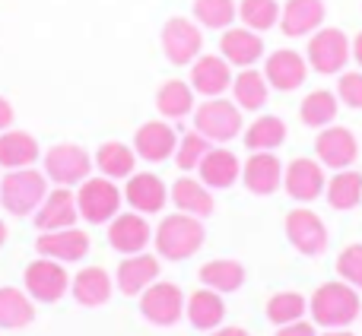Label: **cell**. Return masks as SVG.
Returning <instances> with one entry per match:
<instances>
[{
	"label": "cell",
	"mask_w": 362,
	"mask_h": 336,
	"mask_svg": "<svg viewBox=\"0 0 362 336\" xmlns=\"http://www.w3.org/2000/svg\"><path fill=\"white\" fill-rule=\"evenodd\" d=\"M80 219L76 210V193H70V187H57L42 200V206L35 210V229L38 232H54V229H70Z\"/></svg>",
	"instance_id": "21"
},
{
	"label": "cell",
	"mask_w": 362,
	"mask_h": 336,
	"mask_svg": "<svg viewBox=\"0 0 362 336\" xmlns=\"http://www.w3.org/2000/svg\"><path fill=\"white\" fill-rule=\"evenodd\" d=\"M134 165H137V152H134L131 146L118 143V140H112V143H102L99 152H95V168H99L105 178H112V181L131 178Z\"/></svg>",
	"instance_id": "37"
},
{
	"label": "cell",
	"mask_w": 362,
	"mask_h": 336,
	"mask_svg": "<svg viewBox=\"0 0 362 336\" xmlns=\"http://www.w3.org/2000/svg\"><path fill=\"white\" fill-rule=\"evenodd\" d=\"M337 273L353 289H362V244H350L337 257Z\"/></svg>",
	"instance_id": "42"
},
{
	"label": "cell",
	"mask_w": 362,
	"mask_h": 336,
	"mask_svg": "<svg viewBox=\"0 0 362 336\" xmlns=\"http://www.w3.org/2000/svg\"><path fill=\"white\" fill-rule=\"evenodd\" d=\"M308 311V301L305 295L299 292H276L270 295L267 301V320L274 327H286V324H296V320H302Z\"/></svg>",
	"instance_id": "38"
},
{
	"label": "cell",
	"mask_w": 362,
	"mask_h": 336,
	"mask_svg": "<svg viewBox=\"0 0 362 336\" xmlns=\"http://www.w3.org/2000/svg\"><path fill=\"white\" fill-rule=\"evenodd\" d=\"M305 51H308V57H305L308 67L325 76H334V73H344L346 61L353 57V42L340 29H318L308 38Z\"/></svg>",
	"instance_id": "6"
},
{
	"label": "cell",
	"mask_w": 362,
	"mask_h": 336,
	"mask_svg": "<svg viewBox=\"0 0 362 336\" xmlns=\"http://www.w3.org/2000/svg\"><path fill=\"white\" fill-rule=\"evenodd\" d=\"M353 57H356V64L362 67V32H359L356 38H353Z\"/></svg>",
	"instance_id": "47"
},
{
	"label": "cell",
	"mask_w": 362,
	"mask_h": 336,
	"mask_svg": "<svg viewBox=\"0 0 362 336\" xmlns=\"http://www.w3.org/2000/svg\"><path fill=\"white\" fill-rule=\"evenodd\" d=\"M159 280V260L153 254H127L124 260L118 263V273H115V282L124 295H144L153 282Z\"/></svg>",
	"instance_id": "22"
},
{
	"label": "cell",
	"mask_w": 362,
	"mask_h": 336,
	"mask_svg": "<svg viewBox=\"0 0 362 336\" xmlns=\"http://www.w3.org/2000/svg\"><path fill=\"white\" fill-rule=\"evenodd\" d=\"M308 311H312V320L318 327H327V330H344V327H350L353 320L359 318V311H362L359 292L344 280L325 282V286L315 289L312 301H308Z\"/></svg>",
	"instance_id": "1"
},
{
	"label": "cell",
	"mask_w": 362,
	"mask_h": 336,
	"mask_svg": "<svg viewBox=\"0 0 362 336\" xmlns=\"http://www.w3.org/2000/svg\"><path fill=\"white\" fill-rule=\"evenodd\" d=\"M156 108L163 118L169 121H181L187 114H194V89L191 83H181V80H169L159 86L156 92Z\"/></svg>",
	"instance_id": "35"
},
{
	"label": "cell",
	"mask_w": 362,
	"mask_h": 336,
	"mask_svg": "<svg viewBox=\"0 0 362 336\" xmlns=\"http://www.w3.org/2000/svg\"><path fill=\"white\" fill-rule=\"evenodd\" d=\"M325 336H353V333L350 330H327Z\"/></svg>",
	"instance_id": "49"
},
{
	"label": "cell",
	"mask_w": 362,
	"mask_h": 336,
	"mask_svg": "<svg viewBox=\"0 0 362 336\" xmlns=\"http://www.w3.org/2000/svg\"><path fill=\"white\" fill-rule=\"evenodd\" d=\"M210 150H213L210 140H206L204 133L191 131V133H185V137H181V143L175 150V162H178V168H185V172H197L200 159H204Z\"/></svg>",
	"instance_id": "41"
},
{
	"label": "cell",
	"mask_w": 362,
	"mask_h": 336,
	"mask_svg": "<svg viewBox=\"0 0 362 336\" xmlns=\"http://www.w3.org/2000/svg\"><path fill=\"white\" fill-rule=\"evenodd\" d=\"M232 86V64L223 54H200L191 64V89L204 99H216Z\"/></svg>",
	"instance_id": "16"
},
{
	"label": "cell",
	"mask_w": 362,
	"mask_h": 336,
	"mask_svg": "<svg viewBox=\"0 0 362 336\" xmlns=\"http://www.w3.org/2000/svg\"><path fill=\"white\" fill-rule=\"evenodd\" d=\"M210 336H248L245 327H216V330H210Z\"/></svg>",
	"instance_id": "46"
},
{
	"label": "cell",
	"mask_w": 362,
	"mask_h": 336,
	"mask_svg": "<svg viewBox=\"0 0 362 336\" xmlns=\"http://www.w3.org/2000/svg\"><path fill=\"white\" fill-rule=\"evenodd\" d=\"M124 200L131 203L134 212L153 216V212H159L165 203H169V187H165L163 178H156L153 172H140V174H131V178H127Z\"/></svg>",
	"instance_id": "19"
},
{
	"label": "cell",
	"mask_w": 362,
	"mask_h": 336,
	"mask_svg": "<svg viewBox=\"0 0 362 336\" xmlns=\"http://www.w3.org/2000/svg\"><path fill=\"white\" fill-rule=\"evenodd\" d=\"M325 0H286L280 13V29L289 38H302L308 32H318L325 23Z\"/></svg>",
	"instance_id": "24"
},
{
	"label": "cell",
	"mask_w": 362,
	"mask_h": 336,
	"mask_svg": "<svg viewBox=\"0 0 362 336\" xmlns=\"http://www.w3.org/2000/svg\"><path fill=\"white\" fill-rule=\"evenodd\" d=\"M121 197H124V193H121L118 184H115L112 178H105V174H102V178H86L80 184V193H76V210H80V216L86 219V222L105 225L121 212Z\"/></svg>",
	"instance_id": "5"
},
{
	"label": "cell",
	"mask_w": 362,
	"mask_h": 336,
	"mask_svg": "<svg viewBox=\"0 0 362 336\" xmlns=\"http://www.w3.org/2000/svg\"><path fill=\"white\" fill-rule=\"evenodd\" d=\"M283 187L293 200L299 203H312L325 193L327 187V174H325V165L318 159H293L286 168H283Z\"/></svg>",
	"instance_id": "12"
},
{
	"label": "cell",
	"mask_w": 362,
	"mask_h": 336,
	"mask_svg": "<svg viewBox=\"0 0 362 336\" xmlns=\"http://www.w3.org/2000/svg\"><path fill=\"white\" fill-rule=\"evenodd\" d=\"M206 241V229L197 216L187 212H172L156 229V251L165 260H187L194 257Z\"/></svg>",
	"instance_id": "3"
},
{
	"label": "cell",
	"mask_w": 362,
	"mask_h": 336,
	"mask_svg": "<svg viewBox=\"0 0 362 336\" xmlns=\"http://www.w3.org/2000/svg\"><path fill=\"white\" fill-rule=\"evenodd\" d=\"M325 193L334 210H340V212L356 210L362 203V174L353 172V168H344V172H337L334 178H327Z\"/></svg>",
	"instance_id": "34"
},
{
	"label": "cell",
	"mask_w": 362,
	"mask_h": 336,
	"mask_svg": "<svg viewBox=\"0 0 362 336\" xmlns=\"http://www.w3.org/2000/svg\"><path fill=\"white\" fill-rule=\"evenodd\" d=\"M219 51L223 57L232 64V67H255L257 61L264 57V42H261V32L255 29H226L223 38H219Z\"/></svg>",
	"instance_id": "23"
},
{
	"label": "cell",
	"mask_w": 362,
	"mask_h": 336,
	"mask_svg": "<svg viewBox=\"0 0 362 336\" xmlns=\"http://www.w3.org/2000/svg\"><path fill=\"white\" fill-rule=\"evenodd\" d=\"M45 197H48V178H45V172L16 168V172L0 178V206L16 219L35 216V210L42 206Z\"/></svg>",
	"instance_id": "2"
},
{
	"label": "cell",
	"mask_w": 362,
	"mask_h": 336,
	"mask_svg": "<svg viewBox=\"0 0 362 336\" xmlns=\"http://www.w3.org/2000/svg\"><path fill=\"white\" fill-rule=\"evenodd\" d=\"M153 241V229L144 219V212H118L108 222V244L118 254H140Z\"/></svg>",
	"instance_id": "14"
},
{
	"label": "cell",
	"mask_w": 362,
	"mask_h": 336,
	"mask_svg": "<svg viewBox=\"0 0 362 336\" xmlns=\"http://www.w3.org/2000/svg\"><path fill=\"white\" fill-rule=\"evenodd\" d=\"M238 16L235 0H194V19L206 29H229Z\"/></svg>",
	"instance_id": "40"
},
{
	"label": "cell",
	"mask_w": 362,
	"mask_h": 336,
	"mask_svg": "<svg viewBox=\"0 0 362 336\" xmlns=\"http://www.w3.org/2000/svg\"><path fill=\"white\" fill-rule=\"evenodd\" d=\"M172 203L178 206V212H187V216H210L213 212V193L204 181H194V178H178L169 191Z\"/></svg>",
	"instance_id": "30"
},
{
	"label": "cell",
	"mask_w": 362,
	"mask_h": 336,
	"mask_svg": "<svg viewBox=\"0 0 362 336\" xmlns=\"http://www.w3.org/2000/svg\"><path fill=\"white\" fill-rule=\"evenodd\" d=\"M200 282L213 292L226 295V292H238L245 286V267L238 260H210L200 267Z\"/></svg>",
	"instance_id": "36"
},
{
	"label": "cell",
	"mask_w": 362,
	"mask_h": 336,
	"mask_svg": "<svg viewBox=\"0 0 362 336\" xmlns=\"http://www.w3.org/2000/svg\"><path fill=\"white\" fill-rule=\"evenodd\" d=\"M232 99L242 112H257V108L267 105L270 99V83L264 80L261 70L255 67H245L242 73L232 80Z\"/></svg>",
	"instance_id": "32"
},
{
	"label": "cell",
	"mask_w": 362,
	"mask_h": 336,
	"mask_svg": "<svg viewBox=\"0 0 362 336\" xmlns=\"http://www.w3.org/2000/svg\"><path fill=\"white\" fill-rule=\"evenodd\" d=\"M315 152L318 162L334 172H344L359 159V140L350 127H325L315 140Z\"/></svg>",
	"instance_id": "13"
},
{
	"label": "cell",
	"mask_w": 362,
	"mask_h": 336,
	"mask_svg": "<svg viewBox=\"0 0 362 336\" xmlns=\"http://www.w3.org/2000/svg\"><path fill=\"white\" fill-rule=\"evenodd\" d=\"M35 320V305L29 292L13 286H0V330H23Z\"/></svg>",
	"instance_id": "31"
},
{
	"label": "cell",
	"mask_w": 362,
	"mask_h": 336,
	"mask_svg": "<svg viewBox=\"0 0 362 336\" xmlns=\"http://www.w3.org/2000/svg\"><path fill=\"white\" fill-rule=\"evenodd\" d=\"M283 229H286L289 244H293L299 254L318 257V254H325L327 251V225H325V219H321L318 212L305 210V206H299V210L289 212L286 222H283Z\"/></svg>",
	"instance_id": "10"
},
{
	"label": "cell",
	"mask_w": 362,
	"mask_h": 336,
	"mask_svg": "<svg viewBox=\"0 0 362 336\" xmlns=\"http://www.w3.org/2000/svg\"><path fill=\"white\" fill-rule=\"evenodd\" d=\"M163 51L169 57V64L175 67H187L204 54V35H200V25L191 23L185 16H172L163 25Z\"/></svg>",
	"instance_id": "9"
},
{
	"label": "cell",
	"mask_w": 362,
	"mask_h": 336,
	"mask_svg": "<svg viewBox=\"0 0 362 336\" xmlns=\"http://www.w3.org/2000/svg\"><path fill=\"white\" fill-rule=\"evenodd\" d=\"M93 172V159L76 143H57L45 152V178L54 181L57 187L83 184Z\"/></svg>",
	"instance_id": "8"
},
{
	"label": "cell",
	"mask_w": 362,
	"mask_h": 336,
	"mask_svg": "<svg viewBox=\"0 0 362 336\" xmlns=\"http://www.w3.org/2000/svg\"><path fill=\"white\" fill-rule=\"evenodd\" d=\"M185 295L175 282H153L144 295H140V314L156 327H172L185 314Z\"/></svg>",
	"instance_id": "11"
},
{
	"label": "cell",
	"mask_w": 362,
	"mask_h": 336,
	"mask_svg": "<svg viewBox=\"0 0 362 336\" xmlns=\"http://www.w3.org/2000/svg\"><path fill=\"white\" fill-rule=\"evenodd\" d=\"M13 118H16V112H13L10 99H4V95H0V133L10 131V127H13Z\"/></svg>",
	"instance_id": "45"
},
{
	"label": "cell",
	"mask_w": 362,
	"mask_h": 336,
	"mask_svg": "<svg viewBox=\"0 0 362 336\" xmlns=\"http://www.w3.org/2000/svg\"><path fill=\"white\" fill-rule=\"evenodd\" d=\"M178 150V133L165 121H146L137 133H134V152L146 162H165L175 156Z\"/></svg>",
	"instance_id": "18"
},
{
	"label": "cell",
	"mask_w": 362,
	"mask_h": 336,
	"mask_svg": "<svg viewBox=\"0 0 362 336\" xmlns=\"http://www.w3.org/2000/svg\"><path fill=\"white\" fill-rule=\"evenodd\" d=\"M242 181L255 197H270L283 184V165L274 152H251L242 165Z\"/></svg>",
	"instance_id": "20"
},
{
	"label": "cell",
	"mask_w": 362,
	"mask_h": 336,
	"mask_svg": "<svg viewBox=\"0 0 362 336\" xmlns=\"http://www.w3.org/2000/svg\"><path fill=\"white\" fill-rule=\"evenodd\" d=\"M280 4L276 0H242L238 4V19L245 23V29L267 32L280 23Z\"/></svg>",
	"instance_id": "39"
},
{
	"label": "cell",
	"mask_w": 362,
	"mask_h": 336,
	"mask_svg": "<svg viewBox=\"0 0 362 336\" xmlns=\"http://www.w3.org/2000/svg\"><path fill=\"white\" fill-rule=\"evenodd\" d=\"M264 80L270 83V89H280V92H293V89H299L302 83H305L308 76V61L299 54V51H274V54L267 57V64H264Z\"/></svg>",
	"instance_id": "17"
},
{
	"label": "cell",
	"mask_w": 362,
	"mask_h": 336,
	"mask_svg": "<svg viewBox=\"0 0 362 336\" xmlns=\"http://www.w3.org/2000/svg\"><path fill=\"white\" fill-rule=\"evenodd\" d=\"M289 131H286V121L276 118V114H261L255 118L248 127H245L242 140L251 152H274L286 143Z\"/></svg>",
	"instance_id": "28"
},
{
	"label": "cell",
	"mask_w": 362,
	"mask_h": 336,
	"mask_svg": "<svg viewBox=\"0 0 362 336\" xmlns=\"http://www.w3.org/2000/svg\"><path fill=\"white\" fill-rule=\"evenodd\" d=\"M35 251L42 257H51V260L61 263H76L89 254V235L83 229H54V232H42L35 241Z\"/></svg>",
	"instance_id": "15"
},
{
	"label": "cell",
	"mask_w": 362,
	"mask_h": 336,
	"mask_svg": "<svg viewBox=\"0 0 362 336\" xmlns=\"http://www.w3.org/2000/svg\"><path fill=\"white\" fill-rule=\"evenodd\" d=\"M242 108L223 95L206 99L204 105L194 108V131L204 133L210 143H229L242 133Z\"/></svg>",
	"instance_id": "4"
},
{
	"label": "cell",
	"mask_w": 362,
	"mask_h": 336,
	"mask_svg": "<svg viewBox=\"0 0 362 336\" xmlns=\"http://www.w3.org/2000/svg\"><path fill=\"white\" fill-rule=\"evenodd\" d=\"M197 174L210 191H226V187H232L238 178H242V162H238V156L232 150L216 146V150H210L204 159H200Z\"/></svg>",
	"instance_id": "25"
},
{
	"label": "cell",
	"mask_w": 362,
	"mask_h": 336,
	"mask_svg": "<svg viewBox=\"0 0 362 336\" xmlns=\"http://www.w3.org/2000/svg\"><path fill=\"white\" fill-rule=\"evenodd\" d=\"M185 314H187V320H191L194 330H204V333L216 330V327H223L226 301H223L219 292H213V289L204 286L185 301Z\"/></svg>",
	"instance_id": "27"
},
{
	"label": "cell",
	"mask_w": 362,
	"mask_h": 336,
	"mask_svg": "<svg viewBox=\"0 0 362 336\" xmlns=\"http://www.w3.org/2000/svg\"><path fill=\"white\" fill-rule=\"evenodd\" d=\"M337 112H340V99L327 89H315L302 99L299 105V118L305 127H315V131H325L337 121Z\"/></svg>",
	"instance_id": "33"
},
{
	"label": "cell",
	"mask_w": 362,
	"mask_h": 336,
	"mask_svg": "<svg viewBox=\"0 0 362 336\" xmlns=\"http://www.w3.org/2000/svg\"><path fill=\"white\" fill-rule=\"evenodd\" d=\"M4 241H6V225H4V219H0V248H4Z\"/></svg>",
	"instance_id": "48"
},
{
	"label": "cell",
	"mask_w": 362,
	"mask_h": 336,
	"mask_svg": "<svg viewBox=\"0 0 362 336\" xmlns=\"http://www.w3.org/2000/svg\"><path fill=\"white\" fill-rule=\"evenodd\" d=\"M23 282H25L29 299L45 301V305H54V301H61L64 295L70 292L67 270H64L61 260H51V257H38V260H32L23 273Z\"/></svg>",
	"instance_id": "7"
},
{
	"label": "cell",
	"mask_w": 362,
	"mask_h": 336,
	"mask_svg": "<svg viewBox=\"0 0 362 336\" xmlns=\"http://www.w3.org/2000/svg\"><path fill=\"white\" fill-rule=\"evenodd\" d=\"M337 99L344 102L346 108H356V112H362V73H359V70H346V73H340Z\"/></svg>",
	"instance_id": "43"
},
{
	"label": "cell",
	"mask_w": 362,
	"mask_h": 336,
	"mask_svg": "<svg viewBox=\"0 0 362 336\" xmlns=\"http://www.w3.org/2000/svg\"><path fill=\"white\" fill-rule=\"evenodd\" d=\"M70 292H74L76 305L83 308H99L112 299L115 292V280L105 273L102 267H86L70 280Z\"/></svg>",
	"instance_id": "26"
},
{
	"label": "cell",
	"mask_w": 362,
	"mask_h": 336,
	"mask_svg": "<svg viewBox=\"0 0 362 336\" xmlns=\"http://www.w3.org/2000/svg\"><path fill=\"white\" fill-rule=\"evenodd\" d=\"M42 156L38 140L25 131H4L0 133V168L16 172V168H32V162Z\"/></svg>",
	"instance_id": "29"
},
{
	"label": "cell",
	"mask_w": 362,
	"mask_h": 336,
	"mask_svg": "<svg viewBox=\"0 0 362 336\" xmlns=\"http://www.w3.org/2000/svg\"><path fill=\"white\" fill-rule=\"evenodd\" d=\"M276 336H318L315 333L312 324H305V320H296V324H286L276 330Z\"/></svg>",
	"instance_id": "44"
}]
</instances>
